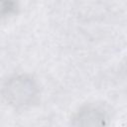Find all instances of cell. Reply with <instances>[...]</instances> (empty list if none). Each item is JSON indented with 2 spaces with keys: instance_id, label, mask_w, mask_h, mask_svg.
<instances>
[{
  "instance_id": "2",
  "label": "cell",
  "mask_w": 127,
  "mask_h": 127,
  "mask_svg": "<svg viewBox=\"0 0 127 127\" xmlns=\"http://www.w3.org/2000/svg\"><path fill=\"white\" fill-rule=\"evenodd\" d=\"M76 119L80 120H93L94 123H97V121L104 119V113L102 110L98 109L97 107H86L84 110L80 111L76 117Z\"/></svg>"
},
{
  "instance_id": "3",
  "label": "cell",
  "mask_w": 127,
  "mask_h": 127,
  "mask_svg": "<svg viewBox=\"0 0 127 127\" xmlns=\"http://www.w3.org/2000/svg\"><path fill=\"white\" fill-rule=\"evenodd\" d=\"M15 7V0H0V17L9 14Z\"/></svg>"
},
{
  "instance_id": "1",
  "label": "cell",
  "mask_w": 127,
  "mask_h": 127,
  "mask_svg": "<svg viewBox=\"0 0 127 127\" xmlns=\"http://www.w3.org/2000/svg\"><path fill=\"white\" fill-rule=\"evenodd\" d=\"M5 89L7 100L12 104L23 106L33 101L36 96L37 86L31 78L22 75L11 78L7 82Z\"/></svg>"
}]
</instances>
